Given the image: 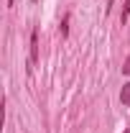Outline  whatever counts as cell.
<instances>
[{
	"mask_svg": "<svg viewBox=\"0 0 130 133\" xmlns=\"http://www.w3.org/2000/svg\"><path fill=\"white\" fill-rule=\"evenodd\" d=\"M38 62V33H31V64Z\"/></svg>",
	"mask_w": 130,
	"mask_h": 133,
	"instance_id": "obj_1",
	"label": "cell"
},
{
	"mask_svg": "<svg viewBox=\"0 0 130 133\" xmlns=\"http://www.w3.org/2000/svg\"><path fill=\"white\" fill-rule=\"evenodd\" d=\"M120 100H122V105H128V108H130V82L122 84V90H120Z\"/></svg>",
	"mask_w": 130,
	"mask_h": 133,
	"instance_id": "obj_2",
	"label": "cell"
},
{
	"mask_svg": "<svg viewBox=\"0 0 130 133\" xmlns=\"http://www.w3.org/2000/svg\"><path fill=\"white\" fill-rule=\"evenodd\" d=\"M122 72H125V74H128V77H130V56H128V59H125V64H122Z\"/></svg>",
	"mask_w": 130,
	"mask_h": 133,
	"instance_id": "obj_3",
	"label": "cell"
},
{
	"mask_svg": "<svg viewBox=\"0 0 130 133\" xmlns=\"http://www.w3.org/2000/svg\"><path fill=\"white\" fill-rule=\"evenodd\" d=\"M112 5H115V0H107V13L112 10Z\"/></svg>",
	"mask_w": 130,
	"mask_h": 133,
	"instance_id": "obj_4",
	"label": "cell"
},
{
	"mask_svg": "<svg viewBox=\"0 0 130 133\" xmlns=\"http://www.w3.org/2000/svg\"><path fill=\"white\" fill-rule=\"evenodd\" d=\"M8 5H13V0H8Z\"/></svg>",
	"mask_w": 130,
	"mask_h": 133,
	"instance_id": "obj_5",
	"label": "cell"
},
{
	"mask_svg": "<svg viewBox=\"0 0 130 133\" xmlns=\"http://www.w3.org/2000/svg\"><path fill=\"white\" fill-rule=\"evenodd\" d=\"M125 133H130V131H125Z\"/></svg>",
	"mask_w": 130,
	"mask_h": 133,
	"instance_id": "obj_6",
	"label": "cell"
}]
</instances>
